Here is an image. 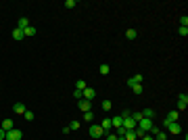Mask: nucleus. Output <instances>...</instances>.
<instances>
[{"label":"nucleus","instance_id":"1","mask_svg":"<svg viewBox=\"0 0 188 140\" xmlns=\"http://www.w3.org/2000/svg\"><path fill=\"white\" fill-rule=\"evenodd\" d=\"M23 138V132L21 130H17V128H13L6 132V136H4V140H21Z\"/></svg>","mask_w":188,"mask_h":140},{"label":"nucleus","instance_id":"2","mask_svg":"<svg viewBox=\"0 0 188 140\" xmlns=\"http://www.w3.org/2000/svg\"><path fill=\"white\" fill-rule=\"evenodd\" d=\"M90 136H92V138H103V136H105V130L100 128L98 123H92V126H90Z\"/></svg>","mask_w":188,"mask_h":140},{"label":"nucleus","instance_id":"3","mask_svg":"<svg viewBox=\"0 0 188 140\" xmlns=\"http://www.w3.org/2000/svg\"><path fill=\"white\" fill-rule=\"evenodd\" d=\"M136 128H140V130H144L146 134L151 132V128H153V119H146V117H142L140 121H138V126Z\"/></svg>","mask_w":188,"mask_h":140},{"label":"nucleus","instance_id":"4","mask_svg":"<svg viewBox=\"0 0 188 140\" xmlns=\"http://www.w3.org/2000/svg\"><path fill=\"white\" fill-rule=\"evenodd\" d=\"M186 107H188V96L186 94H180V96H178V109L176 111H184Z\"/></svg>","mask_w":188,"mask_h":140},{"label":"nucleus","instance_id":"5","mask_svg":"<svg viewBox=\"0 0 188 140\" xmlns=\"http://www.w3.org/2000/svg\"><path fill=\"white\" fill-rule=\"evenodd\" d=\"M77 109H80L82 113H86V111H90V109H92V103H90V100H86V98H82V100L77 103Z\"/></svg>","mask_w":188,"mask_h":140},{"label":"nucleus","instance_id":"6","mask_svg":"<svg viewBox=\"0 0 188 140\" xmlns=\"http://www.w3.org/2000/svg\"><path fill=\"white\" fill-rule=\"evenodd\" d=\"M123 128H126V130H136V121L132 119V115L123 117Z\"/></svg>","mask_w":188,"mask_h":140},{"label":"nucleus","instance_id":"7","mask_svg":"<svg viewBox=\"0 0 188 140\" xmlns=\"http://www.w3.org/2000/svg\"><path fill=\"white\" fill-rule=\"evenodd\" d=\"M0 128L4 130V132H9V130H13V128H15V121H13L11 117H9V119H4V121L0 123Z\"/></svg>","mask_w":188,"mask_h":140},{"label":"nucleus","instance_id":"8","mask_svg":"<svg viewBox=\"0 0 188 140\" xmlns=\"http://www.w3.org/2000/svg\"><path fill=\"white\" fill-rule=\"evenodd\" d=\"M13 111H15L17 115H23V113L27 111V109H25V105H23V103H15V105H13Z\"/></svg>","mask_w":188,"mask_h":140},{"label":"nucleus","instance_id":"9","mask_svg":"<svg viewBox=\"0 0 188 140\" xmlns=\"http://www.w3.org/2000/svg\"><path fill=\"white\" fill-rule=\"evenodd\" d=\"M111 126H113L115 130L121 128V126H123V117H121V115H115L113 119H111Z\"/></svg>","mask_w":188,"mask_h":140},{"label":"nucleus","instance_id":"10","mask_svg":"<svg viewBox=\"0 0 188 140\" xmlns=\"http://www.w3.org/2000/svg\"><path fill=\"white\" fill-rule=\"evenodd\" d=\"M94 96H96V90H94V88H86V90H84V98H86V100H90V103H92Z\"/></svg>","mask_w":188,"mask_h":140},{"label":"nucleus","instance_id":"11","mask_svg":"<svg viewBox=\"0 0 188 140\" xmlns=\"http://www.w3.org/2000/svg\"><path fill=\"white\" fill-rule=\"evenodd\" d=\"M142 80H144V78H142L140 73H136L134 78H130V80H128V86H134V84H142Z\"/></svg>","mask_w":188,"mask_h":140},{"label":"nucleus","instance_id":"12","mask_svg":"<svg viewBox=\"0 0 188 140\" xmlns=\"http://www.w3.org/2000/svg\"><path fill=\"white\" fill-rule=\"evenodd\" d=\"M13 38H15V40H25V34H23V29L15 27V29H13Z\"/></svg>","mask_w":188,"mask_h":140},{"label":"nucleus","instance_id":"13","mask_svg":"<svg viewBox=\"0 0 188 140\" xmlns=\"http://www.w3.org/2000/svg\"><path fill=\"white\" fill-rule=\"evenodd\" d=\"M178 117H180V111H169L167 117H165V121H178Z\"/></svg>","mask_w":188,"mask_h":140},{"label":"nucleus","instance_id":"14","mask_svg":"<svg viewBox=\"0 0 188 140\" xmlns=\"http://www.w3.org/2000/svg\"><path fill=\"white\" fill-rule=\"evenodd\" d=\"M100 128L105 130V134H109V130L113 128V126H111V119H109V117H107V119H103V121H100Z\"/></svg>","mask_w":188,"mask_h":140},{"label":"nucleus","instance_id":"15","mask_svg":"<svg viewBox=\"0 0 188 140\" xmlns=\"http://www.w3.org/2000/svg\"><path fill=\"white\" fill-rule=\"evenodd\" d=\"M17 27H19V29H25V27H29V19H27V17H21V19L17 21Z\"/></svg>","mask_w":188,"mask_h":140},{"label":"nucleus","instance_id":"16","mask_svg":"<svg viewBox=\"0 0 188 140\" xmlns=\"http://www.w3.org/2000/svg\"><path fill=\"white\" fill-rule=\"evenodd\" d=\"M23 34H25V38H29V36H36V27H34V25L25 27V29H23Z\"/></svg>","mask_w":188,"mask_h":140},{"label":"nucleus","instance_id":"17","mask_svg":"<svg viewBox=\"0 0 188 140\" xmlns=\"http://www.w3.org/2000/svg\"><path fill=\"white\" fill-rule=\"evenodd\" d=\"M132 90H134V94H142L144 92V88H142V84H134V86H130Z\"/></svg>","mask_w":188,"mask_h":140},{"label":"nucleus","instance_id":"18","mask_svg":"<svg viewBox=\"0 0 188 140\" xmlns=\"http://www.w3.org/2000/svg\"><path fill=\"white\" fill-rule=\"evenodd\" d=\"M142 117H146V119H153V117H155V111H153V109H144V111H142Z\"/></svg>","mask_w":188,"mask_h":140},{"label":"nucleus","instance_id":"19","mask_svg":"<svg viewBox=\"0 0 188 140\" xmlns=\"http://www.w3.org/2000/svg\"><path fill=\"white\" fill-rule=\"evenodd\" d=\"M130 115H132V119H134V121H136V126H138V121L142 119V111H134V113H130Z\"/></svg>","mask_w":188,"mask_h":140},{"label":"nucleus","instance_id":"20","mask_svg":"<svg viewBox=\"0 0 188 140\" xmlns=\"http://www.w3.org/2000/svg\"><path fill=\"white\" fill-rule=\"evenodd\" d=\"M86 88H88V86H86V82H84V80H77V82H75V90H86Z\"/></svg>","mask_w":188,"mask_h":140},{"label":"nucleus","instance_id":"21","mask_svg":"<svg viewBox=\"0 0 188 140\" xmlns=\"http://www.w3.org/2000/svg\"><path fill=\"white\" fill-rule=\"evenodd\" d=\"M155 140H167V134H165L163 130H159V132L155 134Z\"/></svg>","mask_w":188,"mask_h":140},{"label":"nucleus","instance_id":"22","mask_svg":"<svg viewBox=\"0 0 188 140\" xmlns=\"http://www.w3.org/2000/svg\"><path fill=\"white\" fill-rule=\"evenodd\" d=\"M103 111H111V109H113V103H111V100H103Z\"/></svg>","mask_w":188,"mask_h":140},{"label":"nucleus","instance_id":"23","mask_svg":"<svg viewBox=\"0 0 188 140\" xmlns=\"http://www.w3.org/2000/svg\"><path fill=\"white\" fill-rule=\"evenodd\" d=\"M92 119H94V113H92V111H86V113H84V121H88V123H90Z\"/></svg>","mask_w":188,"mask_h":140},{"label":"nucleus","instance_id":"24","mask_svg":"<svg viewBox=\"0 0 188 140\" xmlns=\"http://www.w3.org/2000/svg\"><path fill=\"white\" fill-rule=\"evenodd\" d=\"M136 36H138V32H136V29H128V32H126V38H130V40H134Z\"/></svg>","mask_w":188,"mask_h":140},{"label":"nucleus","instance_id":"25","mask_svg":"<svg viewBox=\"0 0 188 140\" xmlns=\"http://www.w3.org/2000/svg\"><path fill=\"white\" fill-rule=\"evenodd\" d=\"M109 71H111V67H109L107 63H103V65H100V75H107Z\"/></svg>","mask_w":188,"mask_h":140},{"label":"nucleus","instance_id":"26","mask_svg":"<svg viewBox=\"0 0 188 140\" xmlns=\"http://www.w3.org/2000/svg\"><path fill=\"white\" fill-rule=\"evenodd\" d=\"M23 117L27 119V121H32V119H34V111H29V109H27V111L23 113Z\"/></svg>","mask_w":188,"mask_h":140},{"label":"nucleus","instance_id":"27","mask_svg":"<svg viewBox=\"0 0 188 140\" xmlns=\"http://www.w3.org/2000/svg\"><path fill=\"white\" fill-rule=\"evenodd\" d=\"M80 126H82L80 121H71V123L67 126V128H69V130H80Z\"/></svg>","mask_w":188,"mask_h":140},{"label":"nucleus","instance_id":"28","mask_svg":"<svg viewBox=\"0 0 188 140\" xmlns=\"http://www.w3.org/2000/svg\"><path fill=\"white\" fill-rule=\"evenodd\" d=\"M134 134H136V138H142L146 132H144V130H140V128H136V130H134Z\"/></svg>","mask_w":188,"mask_h":140},{"label":"nucleus","instance_id":"29","mask_svg":"<svg viewBox=\"0 0 188 140\" xmlns=\"http://www.w3.org/2000/svg\"><path fill=\"white\" fill-rule=\"evenodd\" d=\"M178 32H180V36H184V38H186V36H188V27L180 25V29H178Z\"/></svg>","mask_w":188,"mask_h":140},{"label":"nucleus","instance_id":"30","mask_svg":"<svg viewBox=\"0 0 188 140\" xmlns=\"http://www.w3.org/2000/svg\"><path fill=\"white\" fill-rule=\"evenodd\" d=\"M73 96H75L77 100H82V98H84V92H82V90H73Z\"/></svg>","mask_w":188,"mask_h":140},{"label":"nucleus","instance_id":"31","mask_svg":"<svg viewBox=\"0 0 188 140\" xmlns=\"http://www.w3.org/2000/svg\"><path fill=\"white\" fill-rule=\"evenodd\" d=\"M75 4H77V2H75V0H65V6H67V9H73V6H75Z\"/></svg>","mask_w":188,"mask_h":140},{"label":"nucleus","instance_id":"32","mask_svg":"<svg viewBox=\"0 0 188 140\" xmlns=\"http://www.w3.org/2000/svg\"><path fill=\"white\" fill-rule=\"evenodd\" d=\"M140 140H155V136H153V134H144Z\"/></svg>","mask_w":188,"mask_h":140},{"label":"nucleus","instance_id":"33","mask_svg":"<svg viewBox=\"0 0 188 140\" xmlns=\"http://www.w3.org/2000/svg\"><path fill=\"white\" fill-rule=\"evenodd\" d=\"M107 140H117V134H105Z\"/></svg>","mask_w":188,"mask_h":140},{"label":"nucleus","instance_id":"34","mask_svg":"<svg viewBox=\"0 0 188 140\" xmlns=\"http://www.w3.org/2000/svg\"><path fill=\"white\" fill-rule=\"evenodd\" d=\"M180 23L184 25V27H188V17H186V15H184V17H182V21H180Z\"/></svg>","mask_w":188,"mask_h":140},{"label":"nucleus","instance_id":"35","mask_svg":"<svg viewBox=\"0 0 188 140\" xmlns=\"http://www.w3.org/2000/svg\"><path fill=\"white\" fill-rule=\"evenodd\" d=\"M4 136H6V132H4V130L0 128V140H4Z\"/></svg>","mask_w":188,"mask_h":140}]
</instances>
